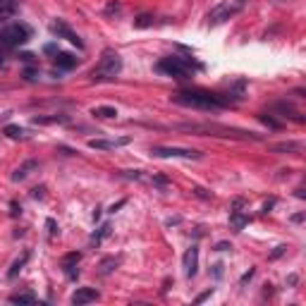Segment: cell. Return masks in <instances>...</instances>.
Here are the masks:
<instances>
[{"instance_id":"6","label":"cell","mask_w":306,"mask_h":306,"mask_svg":"<svg viewBox=\"0 0 306 306\" xmlns=\"http://www.w3.org/2000/svg\"><path fill=\"white\" fill-rule=\"evenodd\" d=\"M242 7H244V0H234V2H230V0H227V2L216 5V7L208 12V17H206V19H208V24H211V27L223 24V22H227L230 17H234Z\"/></svg>"},{"instance_id":"34","label":"cell","mask_w":306,"mask_h":306,"mask_svg":"<svg viewBox=\"0 0 306 306\" xmlns=\"http://www.w3.org/2000/svg\"><path fill=\"white\" fill-rule=\"evenodd\" d=\"M253 273H256V270H253V268H249V273H244V275H242V285H247V282L253 278Z\"/></svg>"},{"instance_id":"22","label":"cell","mask_w":306,"mask_h":306,"mask_svg":"<svg viewBox=\"0 0 306 306\" xmlns=\"http://www.w3.org/2000/svg\"><path fill=\"white\" fill-rule=\"evenodd\" d=\"M10 302H12V304H34V302H36V294H31V292H17V294L10 297Z\"/></svg>"},{"instance_id":"27","label":"cell","mask_w":306,"mask_h":306,"mask_svg":"<svg viewBox=\"0 0 306 306\" xmlns=\"http://www.w3.org/2000/svg\"><path fill=\"white\" fill-rule=\"evenodd\" d=\"M285 251H287V247H285V244H280V247H275V251L270 253V261H275V258H280V256H282Z\"/></svg>"},{"instance_id":"10","label":"cell","mask_w":306,"mask_h":306,"mask_svg":"<svg viewBox=\"0 0 306 306\" xmlns=\"http://www.w3.org/2000/svg\"><path fill=\"white\" fill-rule=\"evenodd\" d=\"M101 294H98V289H93V287H79L74 294H72V304L74 306H84V304H91V302H96Z\"/></svg>"},{"instance_id":"20","label":"cell","mask_w":306,"mask_h":306,"mask_svg":"<svg viewBox=\"0 0 306 306\" xmlns=\"http://www.w3.org/2000/svg\"><path fill=\"white\" fill-rule=\"evenodd\" d=\"M230 223L239 232V230H244V225L249 223V216H244L242 211H232V213H230Z\"/></svg>"},{"instance_id":"18","label":"cell","mask_w":306,"mask_h":306,"mask_svg":"<svg viewBox=\"0 0 306 306\" xmlns=\"http://www.w3.org/2000/svg\"><path fill=\"white\" fill-rule=\"evenodd\" d=\"M93 117H101V120H115L117 117V108H112V106H96L93 110H91Z\"/></svg>"},{"instance_id":"26","label":"cell","mask_w":306,"mask_h":306,"mask_svg":"<svg viewBox=\"0 0 306 306\" xmlns=\"http://www.w3.org/2000/svg\"><path fill=\"white\" fill-rule=\"evenodd\" d=\"M115 266H117V261H115V258H106V261L101 263V273H103V275H108Z\"/></svg>"},{"instance_id":"29","label":"cell","mask_w":306,"mask_h":306,"mask_svg":"<svg viewBox=\"0 0 306 306\" xmlns=\"http://www.w3.org/2000/svg\"><path fill=\"white\" fill-rule=\"evenodd\" d=\"M10 208H12V211H10V216H12V218H17V216L22 213V208H19V203H17V201H12V203H10Z\"/></svg>"},{"instance_id":"23","label":"cell","mask_w":306,"mask_h":306,"mask_svg":"<svg viewBox=\"0 0 306 306\" xmlns=\"http://www.w3.org/2000/svg\"><path fill=\"white\" fill-rule=\"evenodd\" d=\"M108 234H110V223L101 225V230H98V232H96V234L91 237V244H93V247H98V244H101V242H103V239H106Z\"/></svg>"},{"instance_id":"30","label":"cell","mask_w":306,"mask_h":306,"mask_svg":"<svg viewBox=\"0 0 306 306\" xmlns=\"http://www.w3.org/2000/svg\"><path fill=\"white\" fill-rule=\"evenodd\" d=\"M46 227H48V232H51V234H55V232H57V223L53 220V218H48V220H46Z\"/></svg>"},{"instance_id":"9","label":"cell","mask_w":306,"mask_h":306,"mask_svg":"<svg viewBox=\"0 0 306 306\" xmlns=\"http://www.w3.org/2000/svg\"><path fill=\"white\" fill-rule=\"evenodd\" d=\"M182 266H184V275H187V278H194L196 270H198V247H196V244H192L189 249L184 251Z\"/></svg>"},{"instance_id":"7","label":"cell","mask_w":306,"mask_h":306,"mask_svg":"<svg viewBox=\"0 0 306 306\" xmlns=\"http://www.w3.org/2000/svg\"><path fill=\"white\" fill-rule=\"evenodd\" d=\"M151 156L156 158H187V161H198L203 153L194 148H182V146H153Z\"/></svg>"},{"instance_id":"28","label":"cell","mask_w":306,"mask_h":306,"mask_svg":"<svg viewBox=\"0 0 306 306\" xmlns=\"http://www.w3.org/2000/svg\"><path fill=\"white\" fill-rule=\"evenodd\" d=\"M261 120H263V122H266V125H268L270 129H280V125L275 122V120H273V117H266V115H261Z\"/></svg>"},{"instance_id":"37","label":"cell","mask_w":306,"mask_h":306,"mask_svg":"<svg viewBox=\"0 0 306 306\" xmlns=\"http://www.w3.org/2000/svg\"><path fill=\"white\" fill-rule=\"evenodd\" d=\"M273 206H275V198H270V201H266V203H263V213H268V211H270Z\"/></svg>"},{"instance_id":"4","label":"cell","mask_w":306,"mask_h":306,"mask_svg":"<svg viewBox=\"0 0 306 306\" xmlns=\"http://www.w3.org/2000/svg\"><path fill=\"white\" fill-rule=\"evenodd\" d=\"M156 70L163 72V74H167V77H175V79H187L194 70H201V67L196 65L194 60H189V57L170 55V57H163V60L158 62Z\"/></svg>"},{"instance_id":"35","label":"cell","mask_w":306,"mask_h":306,"mask_svg":"<svg viewBox=\"0 0 306 306\" xmlns=\"http://www.w3.org/2000/svg\"><path fill=\"white\" fill-rule=\"evenodd\" d=\"M213 275H216V278L223 275V263H216V266H213Z\"/></svg>"},{"instance_id":"24","label":"cell","mask_w":306,"mask_h":306,"mask_svg":"<svg viewBox=\"0 0 306 306\" xmlns=\"http://www.w3.org/2000/svg\"><path fill=\"white\" fill-rule=\"evenodd\" d=\"M134 27H137V29L153 27V17H151V15H139V17L134 19Z\"/></svg>"},{"instance_id":"36","label":"cell","mask_w":306,"mask_h":306,"mask_svg":"<svg viewBox=\"0 0 306 306\" xmlns=\"http://www.w3.org/2000/svg\"><path fill=\"white\" fill-rule=\"evenodd\" d=\"M227 249H232L227 242H218V244H216V251H227Z\"/></svg>"},{"instance_id":"15","label":"cell","mask_w":306,"mask_h":306,"mask_svg":"<svg viewBox=\"0 0 306 306\" xmlns=\"http://www.w3.org/2000/svg\"><path fill=\"white\" fill-rule=\"evenodd\" d=\"M270 151L273 153H299L302 144H297V141H282V144H273Z\"/></svg>"},{"instance_id":"14","label":"cell","mask_w":306,"mask_h":306,"mask_svg":"<svg viewBox=\"0 0 306 306\" xmlns=\"http://www.w3.org/2000/svg\"><path fill=\"white\" fill-rule=\"evenodd\" d=\"M34 122L36 125H65V122H70V117L67 115H36Z\"/></svg>"},{"instance_id":"3","label":"cell","mask_w":306,"mask_h":306,"mask_svg":"<svg viewBox=\"0 0 306 306\" xmlns=\"http://www.w3.org/2000/svg\"><path fill=\"white\" fill-rule=\"evenodd\" d=\"M177 129L184 132H201L208 137H234V139H258V134L237 129V127H225V125H177Z\"/></svg>"},{"instance_id":"12","label":"cell","mask_w":306,"mask_h":306,"mask_svg":"<svg viewBox=\"0 0 306 306\" xmlns=\"http://www.w3.org/2000/svg\"><path fill=\"white\" fill-rule=\"evenodd\" d=\"M82 261V253L79 251H72V253H67L65 258H62V268H65V273H67V278H77L79 275V270H77V263Z\"/></svg>"},{"instance_id":"2","label":"cell","mask_w":306,"mask_h":306,"mask_svg":"<svg viewBox=\"0 0 306 306\" xmlns=\"http://www.w3.org/2000/svg\"><path fill=\"white\" fill-rule=\"evenodd\" d=\"M120 72H122V57L117 51L108 48V51H103L98 65L91 70V79L93 82H112Z\"/></svg>"},{"instance_id":"39","label":"cell","mask_w":306,"mask_h":306,"mask_svg":"<svg viewBox=\"0 0 306 306\" xmlns=\"http://www.w3.org/2000/svg\"><path fill=\"white\" fill-rule=\"evenodd\" d=\"M22 60H27V62H34V55H29V53H24V55H22Z\"/></svg>"},{"instance_id":"16","label":"cell","mask_w":306,"mask_h":306,"mask_svg":"<svg viewBox=\"0 0 306 306\" xmlns=\"http://www.w3.org/2000/svg\"><path fill=\"white\" fill-rule=\"evenodd\" d=\"M55 67L57 70H72V67H77V57L70 53H55Z\"/></svg>"},{"instance_id":"13","label":"cell","mask_w":306,"mask_h":306,"mask_svg":"<svg viewBox=\"0 0 306 306\" xmlns=\"http://www.w3.org/2000/svg\"><path fill=\"white\" fill-rule=\"evenodd\" d=\"M38 167V161H27L24 165H19L15 172H12V180L15 182H22V180H27L29 175H31V170H36Z\"/></svg>"},{"instance_id":"1","label":"cell","mask_w":306,"mask_h":306,"mask_svg":"<svg viewBox=\"0 0 306 306\" xmlns=\"http://www.w3.org/2000/svg\"><path fill=\"white\" fill-rule=\"evenodd\" d=\"M172 103L184 106V108H194V110H220L230 103V96H218L203 89H189V91H177L170 96Z\"/></svg>"},{"instance_id":"11","label":"cell","mask_w":306,"mask_h":306,"mask_svg":"<svg viewBox=\"0 0 306 306\" xmlns=\"http://www.w3.org/2000/svg\"><path fill=\"white\" fill-rule=\"evenodd\" d=\"M129 139L122 137V139H91L89 141V148H96V151H112V148H120V146H127Z\"/></svg>"},{"instance_id":"31","label":"cell","mask_w":306,"mask_h":306,"mask_svg":"<svg viewBox=\"0 0 306 306\" xmlns=\"http://www.w3.org/2000/svg\"><path fill=\"white\" fill-rule=\"evenodd\" d=\"M211 294H213V289H206L203 294H198V297H196V304H201V302H206V299H208Z\"/></svg>"},{"instance_id":"32","label":"cell","mask_w":306,"mask_h":306,"mask_svg":"<svg viewBox=\"0 0 306 306\" xmlns=\"http://www.w3.org/2000/svg\"><path fill=\"white\" fill-rule=\"evenodd\" d=\"M43 192H46V187H36V189H34V192H31V196H34V198H43Z\"/></svg>"},{"instance_id":"38","label":"cell","mask_w":306,"mask_h":306,"mask_svg":"<svg viewBox=\"0 0 306 306\" xmlns=\"http://www.w3.org/2000/svg\"><path fill=\"white\" fill-rule=\"evenodd\" d=\"M194 192H196V196H201V198H211V194H206V192H203V189H198V187H196Z\"/></svg>"},{"instance_id":"25","label":"cell","mask_w":306,"mask_h":306,"mask_svg":"<svg viewBox=\"0 0 306 306\" xmlns=\"http://www.w3.org/2000/svg\"><path fill=\"white\" fill-rule=\"evenodd\" d=\"M120 177H127V180H144V172H141V170H125V172H120Z\"/></svg>"},{"instance_id":"8","label":"cell","mask_w":306,"mask_h":306,"mask_svg":"<svg viewBox=\"0 0 306 306\" xmlns=\"http://www.w3.org/2000/svg\"><path fill=\"white\" fill-rule=\"evenodd\" d=\"M51 31L55 34L57 38H67V41H70L72 46H77V48H84V41L79 38V36H77V34H74V31H72V29L67 27V22H65V19H57V22H53V24H51Z\"/></svg>"},{"instance_id":"5","label":"cell","mask_w":306,"mask_h":306,"mask_svg":"<svg viewBox=\"0 0 306 306\" xmlns=\"http://www.w3.org/2000/svg\"><path fill=\"white\" fill-rule=\"evenodd\" d=\"M29 38H31V29L27 24L15 22V24H7L0 29V46L2 48H17V46L27 43Z\"/></svg>"},{"instance_id":"17","label":"cell","mask_w":306,"mask_h":306,"mask_svg":"<svg viewBox=\"0 0 306 306\" xmlns=\"http://www.w3.org/2000/svg\"><path fill=\"white\" fill-rule=\"evenodd\" d=\"M17 12V2L15 0H0V27L5 24L7 17H12Z\"/></svg>"},{"instance_id":"19","label":"cell","mask_w":306,"mask_h":306,"mask_svg":"<svg viewBox=\"0 0 306 306\" xmlns=\"http://www.w3.org/2000/svg\"><path fill=\"white\" fill-rule=\"evenodd\" d=\"M27 261H29V251H24V253H22V256H19V258H17L12 266H10V270H7V280H15V278H17V275H19V270L24 268V263H27Z\"/></svg>"},{"instance_id":"21","label":"cell","mask_w":306,"mask_h":306,"mask_svg":"<svg viewBox=\"0 0 306 306\" xmlns=\"http://www.w3.org/2000/svg\"><path fill=\"white\" fill-rule=\"evenodd\" d=\"M2 134L10 137V139H24V137H27L24 127H17V125H7V127L2 129Z\"/></svg>"},{"instance_id":"40","label":"cell","mask_w":306,"mask_h":306,"mask_svg":"<svg viewBox=\"0 0 306 306\" xmlns=\"http://www.w3.org/2000/svg\"><path fill=\"white\" fill-rule=\"evenodd\" d=\"M0 65H2V60H0Z\"/></svg>"},{"instance_id":"33","label":"cell","mask_w":306,"mask_h":306,"mask_svg":"<svg viewBox=\"0 0 306 306\" xmlns=\"http://www.w3.org/2000/svg\"><path fill=\"white\" fill-rule=\"evenodd\" d=\"M125 203H127V198H120L117 203H112V206H110V213H115V211H120V208H122Z\"/></svg>"}]
</instances>
